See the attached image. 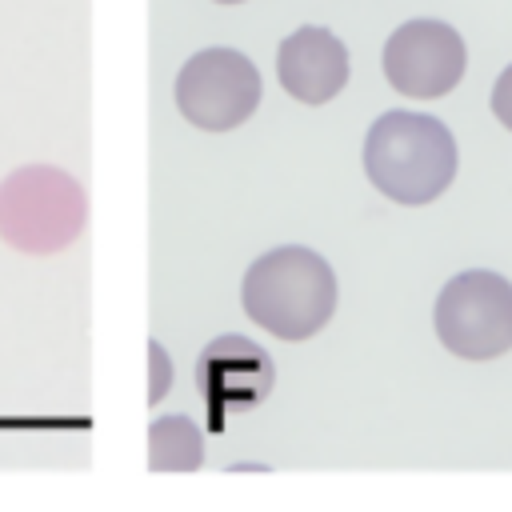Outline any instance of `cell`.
Returning <instances> with one entry per match:
<instances>
[{
	"instance_id": "ba28073f",
	"label": "cell",
	"mask_w": 512,
	"mask_h": 512,
	"mask_svg": "<svg viewBox=\"0 0 512 512\" xmlns=\"http://www.w3.org/2000/svg\"><path fill=\"white\" fill-rule=\"evenodd\" d=\"M276 76L300 104H328L348 84V48L336 32L304 24L280 40Z\"/></svg>"
},
{
	"instance_id": "7a4b0ae2",
	"label": "cell",
	"mask_w": 512,
	"mask_h": 512,
	"mask_svg": "<svg viewBox=\"0 0 512 512\" xmlns=\"http://www.w3.org/2000/svg\"><path fill=\"white\" fill-rule=\"evenodd\" d=\"M364 172L396 204H432L456 176V140L436 116L384 112L364 136Z\"/></svg>"
},
{
	"instance_id": "3957f363",
	"label": "cell",
	"mask_w": 512,
	"mask_h": 512,
	"mask_svg": "<svg viewBox=\"0 0 512 512\" xmlns=\"http://www.w3.org/2000/svg\"><path fill=\"white\" fill-rule=\"evenodd\" d=\"M88 196L76 176L52 164H24L0 184V236L28 256H52L80 240Z\"/></svg>"
},
{
	"instance_id": "8fae6325",
	"label": "cell",
	"mask_w": 512,
	"mask_h": 512,
	"mask_svg": "<svg viewBox=\"0 0 512 512\" xmlns=\"http://www.w3.org/2000/svg\"><path fill=\"white\" fill-rule=\"evenodd\" d=\"M492 112H496V120L512 132V64L496 76V84H492Z\"/></svg>"
},
{
	"instance_id": "52a82bcc",
	"label": "cell",
	"mask_w": 512,
	"mask_h": 512,
	"mask_svg": "<svg viewBox=\"0 0 512 512\" xmlns=\"http://www.w3.org/2000/svg\"><path fill=\"white\" fill-rule=\"evenodd\" d=\"M196 384L208 404V428L224 432L232 416L256 408L272 392L276 368L256 340L216 336L212 344H204V352L196 360Z\"/></svg>"
},
{
	"instance_id": "9c48e42d",
	"label": "cell",
	"mask_w": 512,
	"mask_h": 512,
	"mask_svg": "<svg viewBox=\"0 0 512 512\" xmlns=\"http://www.w3.org/2000/svg\"><path fill=\"white\" fill-rule=\"evenodd\" d=\"M204 464V432L188 416H160L148 424L152 472H196Z\"/></svg>"
},
{
	"instance_id": "7c38bea8",
	"label": "cell",
	"mask_w": 512,
	"mask_h": 512,
	"mask_svg": "<svg viewBox=\"0 0 512 512\" xmlns=\"http://www.w3.org/2000/svg\"><path fill=\"white\" fill-rule=\"evenodd\" d=\"M216 4H240V0H216Z\"/></svg>"
},
{
	"instance_id": "8992f818",
	"label": "cell",
	"mask_w": 512,
	"mask_h": 512,
	"mask_svg": "<svg viewBox=\"0 0 512 512\" xmlns=\"http://www.w3.org/2000/svg\"><path fill=\"white\" fill-rule=\"evenodd\" d=\"M468 68L464 40L444 20H408L384 40V76L400 96H448Z\"/></svg>"
},
{
	"instance_id": "5b68a950",
	"label": "cell",
	"mask_w": 512,
	"mask_h": 512,
	"mask_svg": "<svg viewBox=\"0 0 512 512\" xmlns=\"http://www.w3.org/2000/svg\"><path fill=\"white\" fill-rule=\"evenodd\" d=\"M260 104V72L236 48H204L176 76V108L192 128H240Z\"/></svg>"
},
{
	"instance_id": "30bf717a",
	"label": "cell",
	"mask_w": 512,
	"mask_h": 512,
	"mask_svg": "<svg viewBox=\"0 0 512 512\" xmlns=\"http://www.w3.org/2000/svg\"><path fill=\"white\" fill-rule=\"evenodd\" d=\"M148 368H152V380H148V404H156L164 392H168V352L160 340H148Z\"/></svg>"
},
{
	"instance_id": "6da1fadb",
	"label": "cell",
	"mask_w": 512,
	"mask_h": 512,
	"mask_svg": "<svg viewBox=\"0 0 512 512\" xmlns=\"http://www.w3.org/2000/svg\"><path fill=\"white\" fill-rule=\"evenodd\" d=\"M336 292L340 288L328 260L300 244H284L256 256L240 284L248 320H256L280 340L316 336L336 312Z\"/></svg>"
},
{
	"instance_id": "277c9868",
	"label": "cell",
	"mask_w": 512,
	"mask_h": 512,
	"mask_svg": "<svg viewBox=\"0 0 512 512\" xmlns=\"http://www.w3.org/2000/svg\"><path fill=\"white\" fill-rule=\"evenodd\" d=\"M436 336L460 360H496L512 348V284L500 272L468 268L436 296Z\"/></svg>"
}]
</instances>
